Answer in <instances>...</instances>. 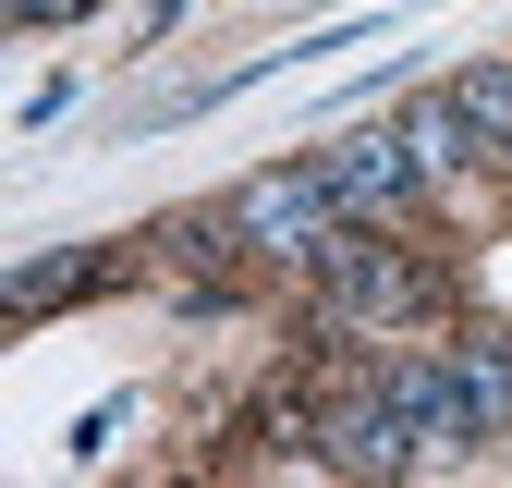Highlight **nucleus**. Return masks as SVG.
I'll return each instance as SVG.
<instances>
[{
  "label": "nucleus",
  "instance_id": "7",
  "mask_svg": "<svg viewBox=\"0 0 512 488\" xmlns=\"http://www.w3.org/2000/svg\"><path fill=\"white\" fill-rule=\"evenodd\" d=\"M464 403L476 427H512V342H464Z\"/></svg>",
  "mask_w": 512,
  "mask_h": 488
},
{
  "label": "nucleus",
  "instance_id": "8",
  "mask_svg": "<svg viewBox=\"0 0 512 488\" xmlns=\"http://www.w3.org/2000/svg\"><path fill=\"white\" fill-rule=\"evenodd\" d=\"M98 281V257H37V269H13V318H49L61 293H86Z\"/></svg>",
  "mask_w": 512,
  "mask_h": 488
},
{
  "label": "nucleus",
  "instance_id": "1",
  "mask_svg": "<svg viewBox=\"0 0 512 488\" xmlns=\"http://www.w3.org/2000/svg\"><path fill=\"white\" fill-rule=\"evenodd\" d=\"M232 232L256 244V257H293V269H317L330 244L354 232V208L330 196V171L317 159H293V171H256V183H232Z\"/></svg>",
  "mask_w": 512,
  "mask_h": 488
},
{
  "label": "nucleus",
  "instance_id": "5",
  "mask_svg": "<svg viewBox=\"0 0 512 488\" xmlns=\"http://www.w3.org/2000/svg\"><path fill=\"white\" fill-rule=\"evenodd\" d=\"M391 135L415 147V171H427V196H439V183H464V159H488V135L464 122V98H452V86H439V98H415V110L391 122Z\"/></svg>",
  "mask_w": 512,
  "mask_h": 488
},
{
  "label": "nucleus",
  "instance_id": "3",
  "mask_svg": "<svg viewBox=\"0 0 512 488\" xmlns=\"http://www.w3.org/2000/svg\"><path fill=\"white\" fill-rule=\"evenodd\" d=\"M317 171H330V196L378 232V220H403L415 196H427V171H415V147L403 135H342V147H317Z\"/></svg>",
  "mask_w": 512,
  "mask_h": 488
},
{
  "label": "nucleus",
  "instance_id": "4",
  "mask_svg": "<svg viewBox=\"0 0 512 488\" xmlns=\"http://www.w3.org/2000/svg\"><path fill=\"white\" fill-rule=\"evenodd\" d=\"M378 391L403 403V427H415L427 452L488 440V427H476V403H464V354H391V366H378Z\"/></svg>",
  "mask_w": 512,
  "mask_h": 488
},
{
  "label": "nucleus",
  "instance_id": "6",
  "mask_svg": "<svg viewBox=\"0 0 512 488\" xmlns=\"http://www.w3.org/2000/svg\"><path fill=\"white\" fill-rule=\"evenodd\" d=\"M452 98H464V122L488 135V159H512V61H476V74H464Z\"/></svg>",
  "mask_w": 512,
  "mask_h": 488
},
{
  "label": "nucleus",
  "instance_id": "2",
  "mask_svg": "<svg viewBox=\"0 0 512 488\" xmlns=\"http://www.w3.org/2000/svg\"><path fill=\"white\" fill-rule=\"evenodd\" d=\"M317 281V318H330V330H378V318H415V293H427V269L403 257V244H378L366 220L330 244V257H317L305 269Z\"/></svg>",
  "mask_w": 512,
  "mask_h": 488
}]
</instances>
